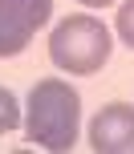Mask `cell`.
<instances>
[{"mask_svg": "<svg viewBox=\"0 0 134 154\" xmlns=\"http://www.w3.org/2000/svg\"><path fill=\"white\" fill-rule=\"evenodd\" d=\"M81 134V93L61 77H41L24 101V138L41 150L65 154Z\"/></svg>", "mask_w": 134, "mask_h": 154, "instance_id": "1", "label": "cell"}, {"mask_svg": "<svg viewBox=\"0 0 134 154\" xmlns=\"http://www.w3.org/2000/svg\"><path fill=\"white\" fill-rule=\"evenodd\" d=\"M110 29L89 12H73L53 24L49 32V61L69 77H89L110 61Z\"/></svg>", "mask_w": 134, "mask_h": 154, "instance_id": "2", "label": "cell"}, {"mask_svg": "<svg viewBox=\"0 0 134 154\" xmlns=\"http://www.w3.org/2000/svg\"><path fill=\"white\" fill-rule=\"evenodd\" d=\"M53 20V0H0V61L20 57L33 32Z\"/></svg>", "mask_w": 134, "mask_h": 154, "instance_id": "3", "label": "cell"}, {"mask_svg": "<svg viewBox=\"0 0 134 154\" xmlns=\"http://www.w3.org/2000/svg\"><path fill=\"white\" fill-rule=\"evenodd\" d=\"M89 146L98 154H122L134 150V106L130 101H110L89 122Z\"/></svg>", "mask_w": 134, "mask_h": 154, "instance_id": "4", "label": "cell"}, {"mask_svg": "<svg viewBox=\"0 0 134 154\" xmlns=\"http://www.w3.org/2000/svg\"><path fill=\"white\" fill-rule=\"evenodd\" d=\"M16 126H20V101L8 85H0V134L16 130Z\"/></svg>", "mask_w": 134, "mask_h": 154, "instance_id": "5", "label": "cell"}, {"mask_svg": "<svg viewBox=\"0 0 134 154\" xmlns=\"http://www.w3.org/2000/svg\"><path fill=\"white\" fill-rule=\"evenodd\" d=\"M114 29H118V37H122V41H126V45L134 49V0H122V4H118Z\"/></svg>", "mask_w": 134, "mask_h": 154, "instance_id": "6", "label": "cell"}, {"mask_svg": "<svg viewBox=\"0 0 134 154\" xmlns=\"http://www.w3.org/2000/svg\"><path fill=\"white\" fill-rule=\"evenodd\" d=\"M77 4H86V8H106V4H118V0H77Z\"/></svg>", "mask_w": 134, "mask_h": 154, "instance_id": "7", "label": "cell"}]
</instances>
